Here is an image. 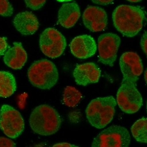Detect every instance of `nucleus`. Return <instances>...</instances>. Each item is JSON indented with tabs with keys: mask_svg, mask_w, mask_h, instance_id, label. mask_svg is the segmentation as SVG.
<instances>
[{
	"mask_svg": "<svg viewBox=\"0 0 147 147\" xmlns=\"http://www.w3.org/2000/svg\"><path fill=\"white\" fill-rule=\"evenodd\" d=\"M119 65L123 79L117 92V103L125 113H136L143 104L141 94L136 87L144 70L142 60L136 53L127 52L120 57Z\"/></svg>",
	"mask_w": 147,
	"mask_h": 147,
	"instance_id": "1",
	"label": "nucleus"
},
{
	"mask_svg": "<svg viewBox=\"0 0 147 147\" xmlns=\"http://www.w3.org/2000/svg\"><path fill=\"white\" fill-rule=\"evenodd\" d=\"M113 20L118 31L132 38L142 30L146 20L145 13L140 7L121 5L114 9Z\"/></svg>",
	"mask_w": 147,
	"mask_h": 147,
	"instance_id": "2",
	"label": "nucleus"
},
{
	"mask_svg": "<svg viewBox=\"0 0 147 147\" xmlns=\"http://www.w3.org/2000/svg\"><path fill=\"white\" fill-rule=\"evenodd\" d=\"M61 122V118L56 110L45 104L34 108L30 117L32 130L43 136L55 134L60 128Z\"/></svg>",
	"mask_w": 147,
	"mask_h": 147,
	"instance_id": "3",
	"label": "nucleus"
},
{
	"mask_svg": "<svg viewBox=\"0 0 147 147\" xmlns=\"http://www.w3.org/2000/svg\"><path fill=\"white\" fill-rule=\"evenodd\" d=\"M117 105L113 96L99 97L92 100L85 111L88 121L97 129L105 128L113 119Z\"/></svg>",
	"mask_w": 147,
	"mask_h": 147,
	"instance_id": "4",
	"label": "nucleus"
},
{
	"mask_svg": "<svg viewBox=\"0 0 147 147\" xmlns=\"http://www.w3.org/2000/svg\"><path fill=\"white\" fill-rule=\"evenodd\" d=\"M30 82L34 87L41 90L53 87L58 80V72L55 64L46 59L36 61L28 71Z\"/></svg>",
	"mask_w": 147,
	"mask_h": 147,
	"instance_id": "5",
	"label": "nucleus"
},
{
	"mask_svg": "<svg viewBox=\"0 0 147 147\" xmlns=\"http://www.w3.org/2000/svg\"><path fill=\"white\" fill-rule=\"evenodd\" d=\"M131 142L128 131L124 127L112 125L94 139L92 147H128Z\"/></svg>",
	"mask_w": 147,
	"mask_h": 147,
	"instance_id": "6",
	"label": "nucleus"
},
{
	"mask_svg": "<svg viewBox=\"0 0 147 147\" xmlns=\"http://www.w3.org/2000/svg\"><path fill=\"white\" fill-rule=\"evenodd\" d=\"M67 46L64 35L54 28L45 29L40 35V47L42 53L51 58L62 55Z\"/></svg>",
	"mask_w": 147,
	"mask_h": 147,
	"instance_id": "7",
	"label": "nucleus"
},
{
	"mask_svg": "<svg viewBox=\"0 0 147 147\" xmlns=\"http://www.w3.org/2000/svg\"><path fill=\"white\" fill-rule=\"evenodd\" d=\"M0 128L10 138L18 137L24 129V121L20 113L8 105H3L0 110Z\"/></svg>",
	"mask_w": 147,
	"mask_h": 147,
	"instance_id": "8",
	"label": "nucleus"
},
{
	"mask_svg": "<svg viewBox=\"0 0 147 147\" xmlns=\"http://www.w3.org/2000/svg\"><path fill=\"white\" fill-rule=\"evenodd\" d=\"M120 43L121 39L116 34L110 32L101 34L98 40V62L113 67L117 59Z\"/></svg>",
	"mask_w": 147,
	"mask_h": 147,
	"instance_id": "9",
	"label": "nucleus"
},
{
	"mask_svg": "<svg viewBox=\"0 0 147 147\" xmlns=\"http://www.w3.org/2000/svg\"><path fill=\"white\" fill-rule=\"evenodd\" d=\"M82 20L85 27L92 32L104 31L107 26L106 11L98 7H88L84 12Z\"/></svg>",
	"mask_w": 147,
	"mask_h": 147,
	"instance_id": "10",
	"label": "nucleus"
},
{
	"mask_svg": "<svg viewBox=\"0 0 147 147\" xmlns=\"http://www.w3.org/2000/svg\"><path fill=\"white\" fill-rule=\"evenodd\" d=\"M71 53L80 59L92 57L97 50L95 41L89 35H82L74 38L69 44Z\"/></svg>",
	"mask_w": 147,
	"mask_h": 147,
	"instance_id": "11",
	"label": "nucleus"
},
{
	"mask_svg": "<svg viewBox=\"0 0 147 147\" xmlns=\"http://www.w3.org/2000/svg\"><path fill=\"white\" fill-rule=\"evenodd\" d=\"M101 71L97 65L93 63H87L77 65L73 72L76 82L79 85L87 86L90 84L99 81Z\"/></svg>",
	"mask_w": 147,
	"mask_h": 147,
	"instance_id": "12",
	"label": "nucleus"
},
{
	"mask_svg": "<svg viewBox=\"0 0 147 147\" xmlns=\"http://www.w3.org/2000/svg\"><path fill=\"white\" fill-rule=\"evenodd\" d=\"M13 24L16 30L23 35L34 34L39 28V22L36 17L29 11L19 13L15 17Z\"/></svg>",
	"mask_w": 147,
	"mask_h": 147,
	"instance_id": "13",
	"label": "nucleus"
},
{
	"mask_svg": "<svg viewBox=\"0 0 147 147\" xmlns=\"http://www.w3.org/2000/svg\"><path fill=\"white\" fill-rule=\"evenodd\" d=\"M4 62L14 69H21L27 61V54L21 42H15L5 53Z\"/></svg>",
	"mask_w": 147,
	"mask_h": 147,
	"instance_id": "14",
	"label": "nucleus"
},
{
	"mask_svg": "<svg viewBox=\"0 0 147 147\" xmlns=\"http://www.w3.org/2000/svg\"><path fill=\"white\" fill-rule=\"evenodd\" d=\"M80 16V9L77 3H65L58 11V22L65 28H70L76 25Z\"/></svg>",
	"mask_w": 147,
	"mask_h": 147,
	"instance_id": "15",
	"label": "nucleus"
},
{
	"mask_svg": "<svg viewBox=\"0 0 147 147\" xmlns=\"http://www.w3.org/2000/svg\"><path fill=\"white\" fill-rule=\"evenodd\" d=\"M17 88L14 76L7 71H0V96L7 98L13 95Z\"/></svg>",
	"mask_w": 147,
	"mask_h": 147,
	"instance_id": "16",
	"label": "nucleus"
},
{
	"mask_svg": "<svg viewBox=\"0 0 147 147\" xmlns=\"http://www.w3.org/2000/svg\"><path fill=\"white\" fill-rule=\"evenodd\" d=\"M133 137L141 143L147 142V119L142 118L137 120L131 128Z\"/></svg>",
	"mask_w": 147,
	"mask_h": 147,
	"instance_id": "17",
	"label": "nucleus"
},
{
	"mask_svg": "<svg viewBox=\"0 0 147 147\" xmlns=\"http://www.w3.org/2000/svg\"><path fill=\"white\" fill-rule=\"evenodd\" d=\"M82 98V94L75 87L67 86L63 92V102L69 107H76Z\"/></svg>",
	"mask_w": 147,
	"mask_h": 147,
	"instance_id": "18",
	"label": "nucleus"
},
{
	"mask_svg": "<svg viewBox=\"0 0 147 147\" xmlns=\"http://www.w3.org/2000/svg\"><path fill=\"white\" fill-rule=\"evenodd\" d=\"M13 7L8 0H0V16L9 17L13 13Z\"/></svg>",
	"mask_w": 147,
	"mask_h": 147,
	"instance_id": "19",
	"label": "nucleus"
},
{
	"mask_svg": "<svg viewBox=\"0 0 147 147\" xmlns=\"http://www.w3.org/2000/svg\"><path fill=\"white\" fill-rule=\"evenodd\" d=\"M47 0H24L27 7L33 10H38L45 4Z\"/></svg>",
	"mask_w": 147,
	"mask_h": 147,
	"instance_id": "20",
	"label": "nucleus"
},
{
	"mask_svg": "<svg viewBox=\"0 0 147 147\" xmlns=\"http://www.w3.org/2000/svg\"><path fill=\"white\" fill-rule=\"evenodd\" d=\"M16 145V144L12 140L4 137H0V147H14Z\"/></svg>",
	"mask_w": 147,
	"mask_h": 147,
	"instance_id": "21",
	"label": "nucleus"
},
{
	"mask_svg": "<svg viewBox=\"0 0 147 147\" xmlns=\"http://www.w3.org/2000/svg\"><path fill=\"white\" fill-rule=\"evenodd\" d=\"M8 46L7 38L5 37H0V56L5 54Z\"/></svg>",
	"mask_w": 147,
	"mask_h": 147,
	"instance_id": "22",
	"label": "nucleus"
},
{
	"mask_svg": "<svg viewBox=\"0 0 147 147\" xmlns=\"http://www.w3.org/2000/svg\"><path fill=\"white\" fill-rule=\"evenodd\" d=\"M146 35H147V33L146 32H145L142 35V37L141 40V48L142 49L143 51L144 52V53L146 55V52H147V38H146Z\"/></svg>",
	"mask_w": 147,
	"mask_h": 147,
	"instance_id": "23",
	"label": "nucleus"
},
{
	"mask_svg": "<svg viewBox=\"0 0 147 147\" xmlns=\"http://www.w3.org/2000/svg\"><path fill=\"white\" fill-rule=\"evenodd\" d=\"M92 2L96 4H99L101 5H107L112 3L114 0H91Z\"/></svg>",
	"mask_w": 147,
	"mask_h": 147,
	"instance_id": "24",
	"label": "nucleus"
},
{
	"mask_svg": "<svg viewBox=\"0 0 147 147\" xmlns=\"http://www.w3.org/2000/svg\"><path fill=\"white\" fill-rule=\"evenodd\" d=\"M53 146L54 147H71V146H77L75 145H72L67 142H62V143H58L54 145Z\"/></svg>",
	"mask_w": 147,
	"mask_h": 147,
	"instance_id": "25",
	"label": "nucleus"
},
{
	"mask_svg": "<svg viewBox=\"0 0 147 147\" xmlns=\"http://www.w3.org/2000/svg\"><path fill=\"white\" fill-rule=\"evenodd\" d=\"M127 1L131 3H138L142 1V0H127Z\"/></svg>",
	"mask_w": 147,
	"mask_h": 147,
	"instance_id": "26",
	"label": "nucleus"
},
{
	"mask_svg": "<svg viewBox=\"0 0 147 147\" xmlns=\"http://www.w3.org/2000/svg\"><path fill=\"white\" fill-rule=\"evenodd\" d=\"M57 1L58 2H68L72 1V0H57Z\"/></svg>",
	"mask_w": 147,
	"mask_h": 147,
	"instance_id": "27",
	"label": "nucleus"
},
{
	"mask_svg": "<svg viewBox=\"0 0 147 147\" xmlns=\"http://www.w3.org/2000/svg\"><path fill=\"white\" fill-rule=\"evenodd\" d=\"M144 77H145V81L146 82V70H145V74H144Z\"/></svg>",
	"mask_w": 147,
	"mask_h": 147,
	"instance_id": "28",
	"label": "nucleus"
}]
</instances>
